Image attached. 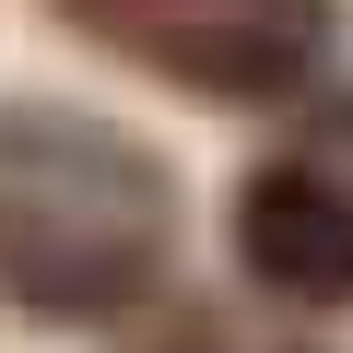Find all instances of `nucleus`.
I'll return each instance as SVG.
<instances>
[{"label": "nucleus", "mask_w": 353, "mask_h": 353, "mask_svg": "<svg viewBox=\"0 0 353 353\" xmlns=\"http://www.w3.org/2000/svg\"><path fill=\"white\" fill-rule=\"evenodd\" d=\"M59 24L189 106H294L330 59V0H59Z\"/></svg>", "instance_id": "nucleus-2"}, {"label": "nucleus", "mask_w": 353, "mask_h": 353, "mask_svg": "<svg viewBox=\"0 0 353 353\" xmlns=\"http://www.w3.org/2000/svg\"><path fill=\"white\" fill-rule=\"evenodd\" d=\"M189 189L94 106L0 94V306L36 330H118L176 283Z\"/></svg>", "instance_id": "nucleus-1"}, {"label": "nucleus", "mask_w": 353, "mask_h": 353, "mask_svg": "<svg viewBox=\"0 0 353 353\" xmlns=\"http://www.w3.org/2000/svg\"><path fill=\"white\" fill-rule=\"evenodd\" d=\"M224 248H236V271L259 294H283L306 318L353 306V189L330 165H294V153L248 165L236 176V212H224Z\"/></svg>", "instance_id": "nucleus-3"}]
</instances>
